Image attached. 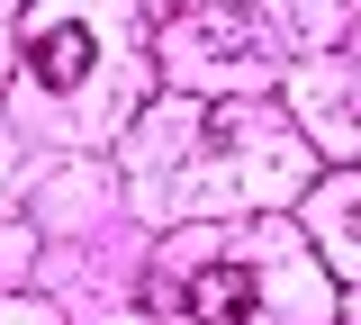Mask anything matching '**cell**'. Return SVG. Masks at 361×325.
Segmentation results:
<instances>
[{"label":"cell","instance_id":"cell-2","mask_svg":"<svg viewBox=\"0 0 361 325\" xmlns=\"http://www.w3.org/2000/svg\"><path fill=\"white\" fill-rule=\"evenodd\" d=\"M27 73H37L45 91H73L90 73V27H45L37 46H27Z\"/></svg>","mask_w":361,"mask_h":325},{"label":"cell","instance_id":"cell-1","mask_svg":"<svg viewBox=\"0 0 361 325\" xmlns=\"http://www.w3.org/2000/svg\"><path fill=\"white\" fill-rule=\"evenodd\" d=\"M253 307H262L253 262H217V271L190 280V317H199V325H253Z\"/></svg>","mask_w":361,"mask_h":325}]
</instances>
